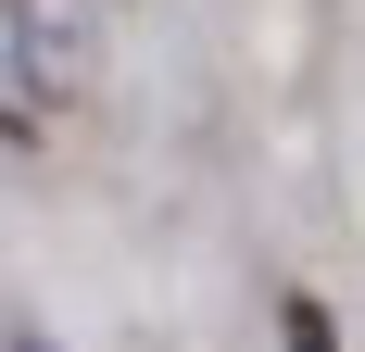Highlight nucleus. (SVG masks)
<instances>
[{
  "instance_id": "obj_1",
  "label": "nucleus",
  "mask_w": 365,
  "mask_h": 352,
  "mask_svg": "<svg viewBox=\"0 0 365 352\" xmlns=\"http://www.w3.org/2000/svg\"><path fill=\"white\" fill-rule=\"evenodd\" d=\"M277 352H340V327H328V302H315V289H290V302H277Z\"/></svg>"
},
{
  "instance_id": "obj_2",
  "label": "nucleus",
  "mask_w": 365,
  "mask_h": 352,
  "mask_svg": "<svg viewBox=\"0 0 365 352\" xmlns=\"http://www.w3.org/2000/svg\"><path fill=\"white\" fill-rule=\"evenodd\" d=\"M13 352H38V327H13Z\"/></svg>"
}]
</instances>
